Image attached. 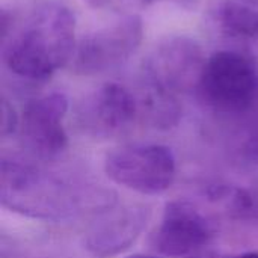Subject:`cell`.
Segmentation results:
<instances>
[{
  "label": "cell",
  "mask_w": 258,
  "mask_h": 258,
  "mask_svg": "<svg viewBox=\"0 0 258 258\" xmlns=\"http://www.w3.org/2000/svg\"><path fill=\"white\" fill-rule=\"evenodd\" d=\"M212 239V228L206 216L186 201L166 204L157 236L156 246L166 257H187L204 248Z\"/></svg>",
  "instance_id": "obj_8"
},
{
  "label": "cell",
  "mask_w": 258,
  "mask_h": 258,
  "mask_svg": "<svg viewBox=\"0 0 258 258\" xmlns=\"http://www.w3.org/2000/svg\"><path fill=\"white\" fill-rule=\"evenodd\" d=\"M207 57L201 45L189 36H171L162 41L147 57L145 77L151 86L177 92L187 86L198 88Z\"/></svg>",
  "instance_id": "obj_6"
},
{
  "label": "cell",
  "mask_w": 258,
  "mask_h": 258,
  "mask_svg": "<svg viewBox=\"0 0 258 258\" xmlns=\"http://www.w3.org/2000/svg\"><path fill=\"white\" fill-rule=\"evenodd\" d=\"M218 23L228 36L258 39V0H221Z\"/></svg>",
  "instance_id": "obj_11"
},
{
  "label": "cell",
  "mask_w": 258,
  "mask_h": 258,
  "mask_svg": "<svg viewBox=\"0 0 258 258\" xmlns=\"http://www.w3.org/2000/svg\"><path fill=\"white\" fill-rule=\"evenodd\" d=\"M76 17L62 3L36 6L3 36L6 68L26 80L42 82L70 65L76 50Z\"/></svg>",
  "instance_id": "obj_1"
},
{
  "label": "cell",
  "mask_w": 258,
  "mask_h": 258,
  "mask_svg": "<svg viewBox=\"0 0 258 258\" xmlns=\"http://www.w3.org/2000/svg\"><path fill=\"white\" fill-rule=\"evenodd\" d=\"M197 89L213 110L242 113L258 100L257 67L239 51L219 50L207 57Z\"/></svg>",
  "instance_id": "obj_2"
},
{
  "label": "cell",
  "mask_w": 258,
  "mask_h": 258,
  "mask_svg": "<svg viewBox=\"0 0 258 258\" xmlns=\"http://www.w3.org/2000/svg\"><path fill=\"white\" fill-rule=\"evenodd\" d=\"M147 225L144 207L118 206L103 213L86 234L88 251L98 258L115 257L128 249Z\"/></svg>",
  "instance_id": "obj_9"
},
{
  "label": "cell",
  "mask_w": 258,
  "mask_h": 258,
  "mask_svg": "<svg viewBox=\"0 0 258 258\" xmlns=\"http://www.w3.org/2000/svg\"><path fill=\"white\" fill-rule=\"evenodd\" d=\"M68 112V98L51 92L30 100L20 116V133L29 151L42 159L59 156L68 145L63 119Z\"/></svg>",
  "instance_id": "obj_7"
},
{
  "label": "cell",
  "mask_w": 258,
  "mask_h": 258,
  "mask_svg": "<svg viewBox=\"0 0 258 258\" xmlns=\"http://www.w3.org/2000/svg\"><path fill=\"white\" fill-rule=\"evenodd\" d=\"M231 258H258V252H243V254L233 255Z\"/></svg>",
  "instance_id": "obj_14"
},
{
  "label": "cell",
  "mask_w": 258,
  "mask_h": 258,
  "mask_svg": "<svg viewBox=\"0 0 258 258\" xmlns=\"http://www.w3.org/2000/svg\"><path fill=\"white\" fill-rule=\"evenodd\" d=\"M106 175L139 195H160L175 181L177 162L160 144H130L112 150L104 159Z\"/></svg>",
  "instance_id": "obj_4"
},
{
  "label": "cell",
  "mask_w": 258,
  "mask_h": 258,
  "mask_svg": "<svg viewBox=\"0 0 258 258\" xmlns=\"http://www.w3.org/2000/svg\"><path fill=\"white\" fill-rule=\"evenodd\" d=\"M141 106L136 97L119 83H106L88 100L86 115L92 125L106 133L128 127L138 116Z\"/></svg>",
  "instance_id": "obj_10"
},
{
  "label": "cell",
  "mask_w": 258,
  "mask_h": 258,
  "mask_svg": "<svg viewBox=\"0 0 258 258\" xmlns=\"http://www.w3.org/2000/svg\"><path fill=\"white\" fill-rule=\"evenodd\" d=\"M127 258H157V257H153V255H147V254H133V255H128Z\"/></svg>",
  "instance_id": "obj_15"
},
{
  "label": "cell",
  "mask_w": 258,
  "mask_h": 258,
  "mask_svg": "<svg viewBox=\"0 0 258 258\" xmlns=\"http://www.w3.org/2000/svg\"><path fill=\"white\" fill-rule=\"evenodd\" d=\"M2 204L38 219H62L73 210L68 189L54 177L17 162H2Z\"/></svg>",
  "instance_id": "obj_3"
},
{
  "label": "cell",
  "mask_w": 258,
  "mask_h": 258,
  "mask_svg": "<svg viewBox=\"0 0 258 258\" xmlns=\"http://www.w3.org/2000/svg\"><path fill=\"white\" fill-rule=\"evenodd\" d=\"M94 5L98 6H118V5H124V3H130V2H138V3H145L148 0H89Z\"/></svg>",
  "instance_id": "obj_13"
},
{
  "label": "cell",
  "mask_w": 258,
  "mask_h": 258,
  "mask_svg": "<svg viewBox=\"0 0 258 258\" xmlns=\"http://www.w3.org/2000/svg\"><path fill=\"white\" fill-rule=\"evenodd\" d=\"M20 128V116L15 112L14 106L3 98L2 101V136L14 135Z\"/></svg>",
  "instance_id": "obj_12"
},
{
  "label": "cell",
  "mask_w": 258,
  "mask_h": 258,
  "mask_svg": "<svg viewBox=\"0 0 258 258\" xmlns=\"http://www.w3.org/2000/svg\"><path fill=\"white\" fill-rule=\"evenodd\" d=\"M144 39V23L138 15H127L83 36L70 62L76 74L94 76L124 65Z\"/></svg>",
  "instance_id": "obj_5"
}]
</instances>
